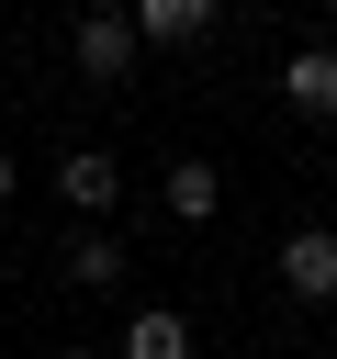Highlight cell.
<instances>
[{
  "label": "cell",
  "mask_w": 337,
  "mask_h": 359,
  "mask_svg": "<svg viewBox=\"0 0 337 359\" xmlns=\"http://www.w3.org/2000/svg\"><path fill=\"white\" fill-rule=\"evenodd\" d=\"M135 56H146V45H135V22H124V11H79L67 67H79L90 90H124V79H135Z\"/></svg>",
  "instance_id": "1"
},
{
  "label": "cell",
  "mask_w": 337,
  "mask_h": 359,
  "mask_svg": "<svg viewBox=\"0 0 337 359\" xmlns=\"http://www.w3.org/2000/svg\"><path fill=\"white\" fill-rule=\"evenodd\" d=\"M270 269H281V292H292V303H315V314H326V303H337V224H292Z\"/></svg>",
  "instance_id": "2"
},
{
  "label": "cell",
  "mask_w": 337,
  "mask_h": 359,
  "mask_svg": "<svg viewBox=\"0 0 337 359\" xmlns=\"http://www.w3.org/2000/svg\"><path fill=\"white\" fill-rule=\"evenodd\" d=\"M56 202H67L79 224H101V213L124 202V157H101V146H67V157H56Z\"/></svg>",
  "instance_id": "3"
},
{
  "label": "cell",
  "mask_w": 337,
  "mask_h": 359,
  "mask_svg": "<svg viewBox=\"0 0 337 359\" xmlns=\"http://www.w3.org/2000/svg\"><path fill=\"white\" fill-rule=\"evenodd\" d=\"M157 202H168V224H213V213H225V168H213V157H168Z\"/></svg>",
  "instance_id": "4"
},
{
  "label": "cell",
  "mask_w": 337,
  "mask_h": 359,
  "mask_svg": "<svg viewBox=\"0 0 337 359\" xmlns=\"http://www.w3.org/2000/svg\"><path fill=\"white\" fill-rule=\"evenodd\" d=\"M281 101H292L303 123H326V135H337V45H303V56L281 67Z\"/></svg>",
  "instance_id": "5"
},
{
  "label": "cell",
  "mask_w": 337,
  "mask_h": 359,
  "mask_svg": "<svg viewBox=\"0 0 337 359\" xmlns=\"http://www.w3.org/2000/svg\"><path fill=\"white\" fill-rule=\"evenodd\" d=\"M213 11H225V0H124L135 45H202V34H213Z\"/></svg>",
  "instance_id": "6"
},
{
  "label": "cell",
  "mask_w": 337,
  "mask_h": 359,
  "mask_svg": "<svg viewBox=\"0 0 337 359\" xmlns=\"http://www.w3.org/2000/svg\"><path fill=\"white\" fill-rule=\"evenodd\" d=\"M56 269H67V292H112V280H124V269H135V258H124V236H112V224H79V236H67V258H56Z\"/></svg>",
  "instance_id": "7"
},
{
  "label": "cell",
  "mask_w": 337,
  "mask_h": 359,
  "mask_svg": "<svg viewBox=\"0 0 337 359\" xmlns=\"http://www.w3.org/2000/svg\"><path fill=\"white\" fill-rule=\"evenodd\" d=\"M112 359H191V314L135 303V314H124V337H112Z\"/></svg>",
  "instance_id": "8"
},
{
  "label": "cell",
  "mask_w": 337,
  "mask_h": 359,
  "mask_svg": "<svg viewBox=\"0 0 337 359\" xmlns=\"http://www.w3.org/2000/svg\"><path fill=\"white\" fill-rule=\"evenodd\" d=\"M11 191H22V168H11V146H0V202H11Z\"/></svg>",
  "instance_id": "9"
},
{
  "label": "cell",
  "mask_w": 337,
  "mask_h": 359,
  "mask_svg": "<svg viewBox=\"0 0 337 359\" xmlns=\"http://www.w3.org/2000/svg\"><path fill=\"white\" fill-rule=\"evenodd\" d=\"M79 11H124V0H79Z\"/></svg>",
  "instance_id": "10"
},
{
  "label": "cell",
  "mask_w": 337,
  "mask_h": 359,
  "mask_svg": "<svg viewBox=\"0 0 337 359\" xmlns=\"http://www.w3.org/2000/svg\"><path fill=\"white\" fill-rule=\"evenodd\" d=\"M326 45H337V0H326Z\"/></svg>",
  "instance_id": "11"
},
{
  "label": "cell",
  "mask_w": 337,
  "mask_h": 359,
  "mask_svg": "<svg viewBox=\"0 0 337 359\" xmlns=\"http://www.w3.org/2000/svg\"><path fill=\"white\" fill-rule=\"evenodd\" d=\"M56 359H90V348H56Z\"/></svg>",
  "instance_id": "12"
},
{
  "label": "cell",
  "mask_w": 337,
  "mask_h": 359,
  "mask_svg": "<svg viewBox=\"0 0 337 359\" xmlns=\"http://www.w3.org/2000/svg\"><path fill=\"white\" fill-rule=\"evenodd\" d=\"M326 359H337V348H326Z\"/></svg>",
  "instance_id": "13"
}]
</instances>
